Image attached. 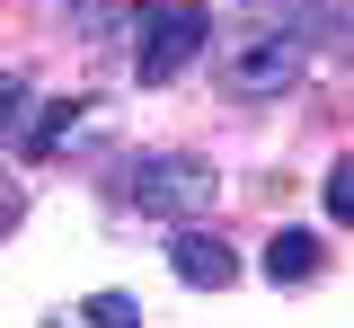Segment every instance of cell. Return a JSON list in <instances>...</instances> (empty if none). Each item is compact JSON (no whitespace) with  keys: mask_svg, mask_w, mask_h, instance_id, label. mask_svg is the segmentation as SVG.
<instances>
[{"mask_svg":"<svg viewBox=\"0 0 354 328\" xmlns=\"http://www.w3.org/2000/svg\"><path fill=\"white\" fill-rule=\"evenodd\" d=\"M124 195L142 213H160V222H204L221 204V169L213 160H195V151H160V160H142L124 178Z\"/></svg>","mask_w":354,"mask_h":328,"instance_id":"cell-1","label":"cell"},{"mask_svg":"<svg viewBox=\"0 0 354 328\" xmlns=\"http://www.w3.org/2000/svg\"><path fill=\"white\" fill-rule=\"evenodd\" d=\"M301 80V27H257L239 45H221V89L230 98H283Z\"/></svg>","mask_w":354,"mask_h":328,"instance_id":"cell-2","label":"cell"},{"mask_svg":"<svg viewBox=\"0 0 354 328\" xmlns=\"http://www.w3.org/2000/svg\"><path fill=\"white\" fill-rule=\"evenodd\" d=\"M204 36H213V18H204L195 0H169V9H151V18H142V36H133V71H142V89H169L177 71L204 53Z\"/></svg>","mask_w":354,"mask_h":328,"instance_id":"cell-3","label":"cell"},{"mask_svg":"<svg viewBox=\"0 0 354 328\" xmlns=\"http://www.w3.org/2000/svg\"><path fill=\"white\" fill-rule=\"evenodd\" d=\"M169 266H177V284H195V293H221V284H239V257H230L213 231H195V222L169 239Z\"/></svg>","mask_w":354,"mask_h":328,"instance_id":"cell-4","label":"cell"},{"mask_svg":"<svg viewBox=\"0 0 354 328\" xmlns=\"http://www.w3.org/2000/svg\"><path fill=\"white\" fill-rule=\"evenodd\" d=\"M266 275H274V284H310V275H319V239H310V231H274V239H266Z\"/></svg>","mask_w":354,"mask_h":328,"instance_id":"cell-5","label":"cell"},{"mask_svg":"<svg viewBox=\"0 0 354 328\" xmlns=\"http://www.w3.org/2000/svg\"><path fill=\"white\" fill-rule=\"evenodd\" d=\"M18 134H27V80L0 71V142H18Z\"/></svg>","mask_w":354,"mask_h":328,"instance_id":"cell-6","label":"cell"},{"mask_svg":"<svg viewBox=\"0 0 354 328\" xmlns=\"http://www.w3.org/2000/svg\"><path fill=\"white\" fill-rule=\"evenodd\" d=\"M80 116H88L80 98H62V107H53V116H44V125H36V151H62V142L80 134Z\"/></svg>","mask_w":354,"mask_h":328,"instance_id":"cell-7","label":"cell"},{"mask_svg":"<svg viewBox=\"0 0 354 328\" xmlns=\"http://www.w3.org/2000/svg\"><path fill=\"white\" fill-rule=\"evenodd\" d=\"M80 320H97V328H124V320H142V311H133V293H88V302H80Z\"/></svg>","mask_w":354,"mask_h":328,"instance_id":"cell-8","label":"cell"},{"mask_svg":"<svg viewBox=\"0 0 354 328\" xmlns=\"http://www.w3.org/2000/svg\"><path fill=\"white\" fill-rule=\"evenodd\" d=\"M328 213H337V222H354V160H337V169H328Z\"/></svg>","mask_w":354,"mask_h":328,"instance_id":"cell-9","label":"cell"},{"mask_svg":"<svg viewBox=\"0 0 354 328\" xmlns=\"http://www.w3.org/2000/svg\"><path fill=\"white\" fill-rule=\"evenodd\" d=\"M18 222H27V195H18L9 178H0V231H18Z\"/></svg>","mask_w":354,"mask_h":328,"instance_id":"cell-10","label":"cell"}]
</instances>
